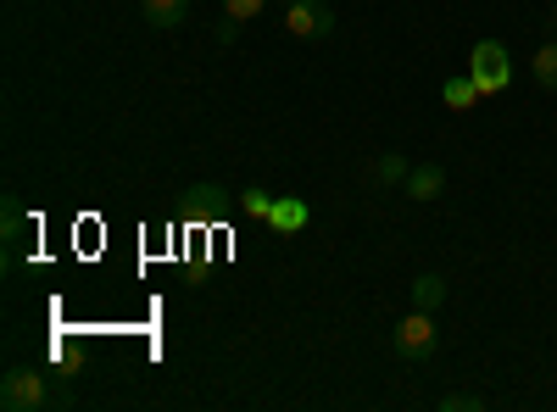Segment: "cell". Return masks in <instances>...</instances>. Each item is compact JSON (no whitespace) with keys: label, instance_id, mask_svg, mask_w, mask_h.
I'll use <instances>...</instances> for the list:
<instances>
[{"label":"cell","instance_id":"6da1fadb","mask_svg":"<svg viewBox=\"0 0 557 412\" xmlns=\"http://www.w3.org/2000/svg\"><path fill=\"white\" fill-rule=\"evenodd\" d=\"M0 407H7V412H39V407H67V396L45 385L39 369H23V362H17V369L0 374Z\"/></svg>","mask_w":557,"mask_h":412},{"label":"cell","instance_id":"7a4b0ae2","mask_svg":"<svg viewBox=\"0 0 557 412\" xmlns=\"http://www.w3.org/2000/svg\"><path fill=\"white\" fill-rule=\"evenodd\" d=\"M435 346H441V329H435V312H407L401 324L391 329V351L401 357V362H424V357H435Z\"/></svg>","mask_w":557,"mask_h":412},{"label":"cell","instance_id":"3957f363","mask_svg":"<svg viewBox=\"0 0 557 412\" xmlns=\"http://www.w3.org/2000/svg\"><path fill=\"white\" fill-rule=\"evenodd\" d=\"M469 78L480 84V96H502L513 84V62H507V45L502 39H480L469 51Z\"/></svg>","mask_w":557,"mask_h":412},{"label":"cell","instance_id":"277c9868","mask_svg":"<svg viewBox=\"0 0 557 412\" xmlns=\"http://www.w3.org/2000/svg\"><path fill=\"white\" fill-rule=\"evenodd\" d=\"M285 28H290L296 39H330V34H335L330 0H290V7H285Z\"/></svg>","mask_w":557,"mask_h":412},{"label":"cell","instance_id":"5b68a950","mask_svg":"<svg viewBox=\"0 0 557 412\" xmlns=\"http://www.w3.org/2000/svg\"><path fill=\"white\" fill-rule=\"evenodd\" d=\"M401 190H407V201H435V196L446 190V167H441V162H418V167L407 173Z\"/></svg>","mask_w":557,"mask_h":412},{"label":"cell","instance_id":"8992f818","mask_svg":"<svg viewBox=\"0 0 557 412\" xmlns=\"http://www.w3.org/2000/svg\"><path fill=\"white\" fill-rule=\"evenodd\" d=\"M139 12H146L151 28H178L190 17V0H139Z\"/></svg>","mask_w":557,"mask_h":412},{"label":"cell","instance_id":"52a82bcc","mask_svg":"<svg viewBox=\"0 0 557 412\" xmlns=\"http://www.w3.org/2000/svg\"><path fill=\"white\" fill-rule=\"evenodd\" d=\"M441 301H446V279L441 273H418L412 279V307L418 312H441Z\"/></svg>","mask_w":557,"mask_h":412},{"label":"cell","instance_id":"ba28073f","mask_svg":"<svg viewBox=\"0 0 557 412\" xmlns=\"http://www.w3.org/2000/svg\"><path fill=\"white\" fill-rule=\"evenodd\" d=\"M441 101H446L451 112H469V107L480 101V84H474L469 73H462V78H446V84H441Z\"/></svg>","mask_w":557,"mask_h":412},{"label":"cell","instance_id":"9c48e42d","mask_svg":"<svg viewBox=\"0 0 557 412\" xmlns=\"http://www.w3.org/2000/svg\"><path fill=\"white\" fill-rule=\"evenodd\" d=\"M223 207H228V190H223V185H190V212L223 217Z\"/></svg>","mask_w":557,"mask_h":412},{"label":"cell","instance_id":"30bf717a","mask_svg":"<svg viewBox=\"0 0 557 412\" xmlns=\"http://www.w3.org/2000/svg\"><path fill=\"white\" fill-rule=\"evenodd\" d=\"M530 73H535V84H541V89H557V39H546L541 51H535Z\"/></svg>","mask_w":557,"mask_h":412},{"label":"cell","instance_id":"8fae6325","mask_svg":"<svg viewBox=\"0 0 557 412\" xmlns=\"http://www.w3.org/2000/svg\"><path fill=\"white\" fill-rule=\"evenodd\" d=\"M380 178H385V185H407V173H412V162L401 157V151H385L380 157V167H374Z\"/></svg>","mask_w":557,"mask_h":412},{"label":"cell","instance_id":"7c38bea8","mask_svg":"<svg viewBox=\"0 0 557 412\" xmlns=\"http://www.w3.org/2000/svg\"><path fill=\"white\" fill-rule=\"evenodd\" d=\"M485 407V396H474V390H457V396H441V412H480Z\"/></svg>","mask_w":557,"mask_h":412},{"label":"cell","instance_id":"4fadbf2b","mask_svg":"<svg viewBox=\"0 0 557 412\" xmlns=\"http://www.w3.org/2000/svg\"><path fill=\"white\" fill-rule=\"evenodd\" d=\"M268 7V0H223V17H235V23H246V17H257Z\"/></svg>","mask_w":557,"mask_h":412},{"label":"cell","instance_id":"5bb4252c","mask_svg":"<svg viewBox=\"0 0 557 412\" xmlns=\"http://www.w3.org/2000/svg\"><path fill=\"white\" fill-rule=\"evenodd\" d=\"M273 223H278V228H296V223H307V207H290V201L273 207Z\"/></svg>","mask_w":557,"mask_h":412},{"label":"cell","instance_id":"9a60e30c","mask_svg":"<svg viewBox=\"0 0 557 412\" xmlns=\"http://www.w3.org/2000/svg\"><path fill=\"white\" fill-rule=\"evenodd\" d=\"M240 207H246L251 217H262V212H273V201H268V190H246V196H240Z\"/></svg>","mask_w":557,"mask_h":412},{"label":"cell","instance_id":"2e32d148","mask_svg":"<svg viewBox=\"0 0 557 412\" xmlns=\"http://www.w3.org/2000/svg\"><path fill=\"white\" fill-rule=\"evenodd\" d=\"M546 23H552V28H557V0H552V17H546Z\"/></svg>","mask_w":557,"mask_h":412}]
</instances>
